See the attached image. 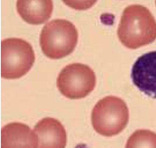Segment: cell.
I'll return each instance as SVG.
<instances>
[{
	"label": "cell",
	"instance_id": "1",
	"mask_svg": "<svg viewBox=\"0 0 156 148\" xmlns=\"http://www.w3.org/2000/svg\"><path fill=\"white\" fill-rule=\"evenodd\" d=\"M118 38L127 48L136 49L156 38V22L148 9L132 5L124 10L118 29Z\"/></svg>",
	"mask_w": 156,
	"mask_h": 148
},
{
	"label": "cell",
	"instance_id": "5",
	"mask_svg": "<svg viewBox=\"0 0 156 148\" xmlns=\"http://www.w3.org/2000/svg\"><path fill=\"white\" fill-rule=\"evenodd\" d=\"M96 83L95 73L90 67L80 63L66 66L59 74L57 86L66 98L81 99L94 89Z\"/></svg>",
	"mask_w": 156,
	"mask_h": 148
},
{
	"label": "cell",
	"instance_id": "2",
	"mask_svg": "<svg viewBox=\"0 0 156 148\" xmlns=\"http://www.w3.org/2000/svg\"><path fill=\"white\" fill-rule=\"evenodd\" d=\"M75 26L69 20L56 19L45 25L41 30L40 44L43 52L51 59H60L73 52L78 42Z\"/></svg>",
	"mask_w": 156,
	"mask_h": 148
},
{
	"label": "cell",
	"instance_id": "10",
	"mask_svg": "<svg viewBox=\"0 0 156 148\" xmlns=\"http://www.w3.org/2000/svg\"><path fill=\"white\" fill-rule=\"evenodd\" d=\"M126 147H156V134L149 130L136 131L129 138Z\"/></svg>",
	"mask_w": 156,
	"mask_h": 148
},
{
	"label": "cell",
	"instance_id": "6",
	"mask_svg": "<svg viewBox=\"0 0 156 148\" xmlns=\"http://www.w3.org/2000/svg\"><path fill=\"white\" fill-rule=\"evenodd\" d=\"M131 78L139 90L156 98V51L144 54L136 60L132 67Z\"/></svg>",
	"mask_w": 156,
	"mask_h": 148
},
{
	"label": "cell",
	"instance_id": "9",
	"mask_svg": "<svg viewBox=\"0 0 156 148\" xmlns=\"http://www.w3.org/2000/svg\"><path fill=\"white\" fill-rule=\"evenodd\" d=\"M16 7L18 14L25 21L29 24L40 25L51 18L53 4L51 0H18Z\"/></svg>",
	"mask_w": 156,
	"mask_h": 148
},
{
	"label": "cell",
	"instance_id": "7",
	"mask_svg": "<svg viewBox=\"0 0 156 148\" xmlns=\"http://www.w3.org/2000/svg\"><path fill=\"white\" fill-rule=\"evenodd\" d=\"M38 137L26 124L13 122L1 130V148L38 147Z\"/></svg>",
	"mask_w": 156,
	"mask_h": 148
},
{
	"label": "cell",
	"instance_id": "8",
	"mask_svg": "<svg viewBox=\"0 0 156 148\" xmlns=\"http://www.w3.org/2000/svg\"><path fill=\"white\" fill-rule=\"evenodd\" d=\"M34 131L38 137L37 148H64L66 146V131L61 122L56 119H42L36 124Z\"/></svg>",
	"mask_w": 156,
	"mask_h": 148
},
{
	"label": "cell",
	"instance_id": "3",
	"mask_svg": "<svg viewBox=\"0 0 156 148\" xmlns=\"http://www.w3.org/2000/svg\"><path fill=\"white\" fill-rule=\"evenodd\" d=\"M129 109L121 98L109 96L100 100L91 113V123L98 133L105 137L119 134L129 120Z\"/></svg>",
	"mask_w": 156,
	"mask_h": 148
},
{
	"label": "cell",
	"instance_id": "4",
	"mask_svg": "<svg viewBox=\"0 0 156 148\" xmlns=\"http://www.w3.org/2000/svg\"><path fill=\"white\" fill-rule=\"evenodd\" d=\"M35 53L30 44L18 38L1 42V77L6 79L22 77L35 62Z\"/></svg>",
	"mask_w": 156,
	"mask_h": 148
}]
</instances>
